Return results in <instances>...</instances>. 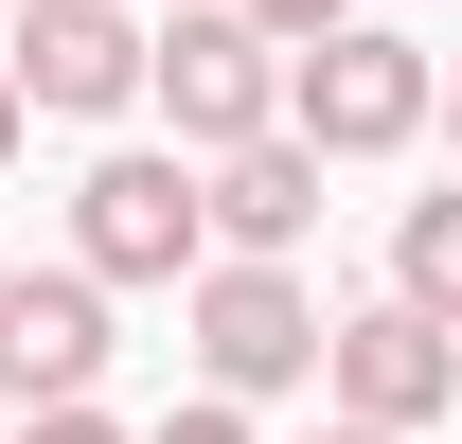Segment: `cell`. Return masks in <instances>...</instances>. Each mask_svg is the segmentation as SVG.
<instances>
[{"instance_id":"obj_11","label":"cell","mask_w":462,"mask_h":444,"mask_svg":"<svg viewBox=\"0 0 462 444\" xmlns=\"http://www.w3.org/2000/svg\"><path fill=\"white\" fill-rule=\"evenodd\" d=\"M18 444H125L107 409H18Z\"/></svg>"},{"instance_id":"obj_4","label":"cell","mask_w":462,"mask_h":444,"mask_svg":"<svg viewBox=\"0 0 462 444\" xmlns=\"http://www.w3.org/2000/svg\"><path fill=\"white\" fill-rule=\"evenodd\" d=\"M320 284L302 267H196V374H214V409H249V391H320Z\"/></svg>"},{"instance_id":"obj_14","label":"cell","mask_w":462,"mask_h":444,"mask_svg":"<svg viewBox=\"0 0 462 444\" xmlns=\"http://www.w3.org/2000/svg\"><path fill=\"white\" fill-rule=\"evenodd\" d=\"M302 444H392V427H302Z\"/></svg>"},{"instance_id":"obj_1","label":"cell","mask_w":462,"mask_h":444,"mask_svg":"<svg viewBox=\"0 0 462 444\" xmlns=\"http://www.w3.org/2000/svg\"><path fill=\"white\" fill-rule=\"evenodd\" d=\"M427 125H445V54L409 18H338L320 54H285V143L320 161H409Z\"/></svg>"},{"instance_id":"obj_15","label":"cell","mask_w":462,"mask_h":444,"mask_svg":"<svg viewBox=\"0 0 462 444\" xmlns=\"http://www.w3.org/2000/svg\"><path fill=\"white\" fill-rule=\"evenodd\" d=\"M445 143H462V71H445Z\"/></svg>"},{"instance_id":"obj_3","label":"cell","mask_w":462,"mask_h":444,"mask_svg":"<svg viewBox=\"0 0 462 444\" xmlns=\"http://www.w3.org/2000/svg\"><path fill=\"white\" fill-rule=\"evenodd\" d=\"M143 89H161L178 161H231V143H267V125H285V36H249L231 0H178L161 54H143Z\"/></svg>"},{"instance_id":"obj_5","label":"cell","mask_w":462,"mask_h":444,"mask_svg":"<svg viewBox=\"0 0 462 444\" xmlns=\"http://www.w3.org/2000/svg\"><path fill=\"white\" fill-rule=\"evenodd\" d=\"M320 391H338V427H445L462 409V338L427 320V302H356L338 338H320Z\"/></svg>"},{"instance_id":"obj_13","label":"cell","mask_w":462,"mask_h":444,"mask_svg":"<svg viewBox=\"0 0 462 444\" xmlns=\"http://www.w3.org/2000/svg\"><path fill=\"white\" fill-rule=\"evenodd\" d=\"M18 125H36V107H18V54H0V161H18Z\"/></svg>"},{"instance_id":"obj_9","label":"cell","mask_w":462,"mask_h":444,"mask_svg":"<svg viewBox=\"0 0 462 444\" xmlns=\"http://www.w3.org/2000/svg\"><path fill=\"white\" fill-rule=\"evenodd\" d=\"M392 302H427V320L462 338V178H445V196H409V214H392Z\"/></svg>"},{"instance_id":"obj_7","label":"cell","mask_w":462,"mask_h":444,"mask_svg":"<svg viewBox=\"0 0 462 444\" xmlns=\"http://www.w3.org/2000/svg\"><path fill=\"white\" fill-rule=\"evenodd\" d=\"M107 374V284L89 267H0V391L18 409H89Z\"/></svg>"},{"instance_id":"obj_12","label":"cell","mask_w":462,"mask_h":444,"mask_svg":"<svg viewBox=\"0 0 462 444\" xmlns=\"http://www.w3.org/2000/svg\"><path fill=\"white\" fill-rule=\"evenodd\" d=\"M161 444H249V409H214V391H196V409H178Z\"/></svg>"},{"instance_id":"obj_6","label":"cell","mask_w":462,"mask_h":444,"mask_svg":"<svg viewBox=\"0 0 462 444\" xmlns=\"http://www.w3.org/2000/svg\"><path fill=\"white\" fill-rule=\"evenodd\" d=\"M0 54H18V107L107 125V107H143V54H161V36H143L125 0H18V36H0Z\"/></svg>"},{"instance_id":"obj_8","label":"cell","mask_w":462,"mask_h":444,"mask_svg":"<svg viewBox=\"0 0 462 444\" xmlns=\"http://www.w3.org/2000/svg\"><path fill=\"white\" fill-rule=\"evenodd\" d=\"M196 214H214V249L231 267H285L302 231H320V143H231V161H196Z\"/></svg>"},{"instance_id":"obj_2","label":"cell","mask_w":462,"mask_h":444,"mask_svg":"<svg viewBox=\"0 0 462 444\" xmlns=\"http://www.w3.org/2000/svg\"><path fill=\"white\" fill-rule=\"evenodd\" d=\"M71 267H89V284H196V267H214L196 161H178V143H107V161L71 178Z\"/></svg>"},{"instance_id":"obj_10","label":"cell","mask_w":462,"mask_h":444,"mask_svg":"<svg viewBox=\"0 0 462 444\" xmlns=\"http://www.w3.org/2000/svg\"><path fill=\"white\" fill-rule=\"evenodd\" d=\"M231 18H249V36H285V54H320V36H338L356 0H231Z\"/></svg>"}]
</instances>
